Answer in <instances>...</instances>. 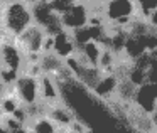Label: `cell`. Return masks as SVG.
<instances>
[{
	"label": "cell",
	"instance_id": "obj_1",
	"mask_svg": "<svg viewBox=\"0 0 157 133\" xmlns=\"http://www.w3.org/2000/svg\"><path fill=\"white\" fill-rule=\"evenodd\" d=\"M98 12L108 31H123L127 34L133 22L142 19L135 0H100Z\"/></svg>",
	"mask_w": 157,
	"mask_h": 133
},
{
	"label": "cell",
	"instance_id": "obj_2",
	"mask_svg": "<svg viewBox=\"0 0 157 133\" xmlns=\"http://www.w3.org/2000/svg\"><path fill=\"white\" fill-rule=\"evenodd\" d=\"M32 24H34V19H32L31 5L27 2L17 0V2L4 5L2 17H0V27L7 37L15 39Z\"/></svg>",
	"mask_w": 157,
	"mask_h": 133
},
{
	"label": "cell",
	"instance_id": "obj_3",
	"mask_svg": "<svg viewBox=\"0 0 157 133\" xmlns=\"http://www.w3.org/2000/svg\"><path fill=\"white\" fill-rule=\"evenodd\" d=\"M25 64L24 54L17 47L14 39H5L0 42V83L12 86Z\"/></svg>",
	"mask_w": 157,
	"mask_h": 133
},
{
	"label": "cell",
	"instance_id": "obj_4",
	"mask_svg": "<svg viewBox=\"0 0 157 133\" xmlns=\"http://www.w3.org/2000/svg\"><path fill=\"white\" fill-rule=\"evenodd\" d=\"M46 31L39 27L37 24H32L25 29L22 34H19L14 39L17 47L24 54L25 62H37L41 54L44 52V42H46Z\"/></svg>",
	"mask_w": 157,
	"mask_h": 133
},
{
	"label": "cell",
	"instance_id": "obj_5",
	"mask_svg": "<svg viewBox=\"0 0 157 133\" xmlns=\"http://www.w3.org/2000/svg\"><path fill=\"white\" fill-rule=\"evenodd\" d=\"M155 103H157V83L144 81L142 84H139L135 88L128 109L137 113V115L150 118L154 108H155Z\"/></svg>",
	"mask_w": 157,
	"mask_h": 133
},
{
	"label": "cell",
	"instance_id": "obj_6",
	"mask_svg": "<svg viewBox=\"0 0 157 133\" xmlns=\"http://www.w3.org/2000/svg\"><path fill=\"white\" fill-rule=\"evenodd\" d=\"M90 19H91V9L86 0H78L73 7H69L64 14L59 15L63 31L68 32H75L90 25Z\"/></svg>",
	"mask_w": 157,
	"mask_h": 133
},
{
	"label": "cell",
	"instance_id": "obj_7",
	"mask_svg": "<svg viewBox=\"0 0 157 133\" xmlns=\"http://www.w3.org/2000/svg\"><path fill=\"white\" fill-rule=\"evenodd\" d=\"M12 89L19 98L21 105L25 108L36 106L39 103V78H36V76L21 72L15 83L12 84Z\"/></svg>",
	"mask_w": 157,
	"mask_h": 133
},
{
	"label": "cell",
	"instance_id": "obj_8",
	"mask_svg": "<svg viewBox=\"0 0 157 133\" xmlns=\"http://www.w3.org/2000/svg\"><path fill=\"white\" fill-rule=\"evenodd\" d=\"M58 101H61L59 84L46 74L39 76V103H42L44 106H51Z\"/></svg>",
	"mask_w": 157,
	"mask_h": 133
},
{
	"label": "cell",
	"instance_id": "obj_9",
	"mask_svg": "<svg viewBox=\"0 0 157 133\" xmlns=\"http://www.w3.org/2000/svg\"><path fill=\"white\" fill-rule=\"evenodd\" d=\"M52 52L58 54L64 61L76 54V44H75V39H73L71 32L61 31L52 35Z\"/></svg>",
	"mask_w": 157,
	"mask_h": 133
},
{
	"label": "cell",
	"instance_id": "obj_10",
	"mask_svg": "<svg viewBox=\"0 0 157 133\" xmlns=\"http://www.w3.org/2000/svg\"><path fill=\"white\" fill-rule=\"evenodd\" d=\"M64 130L46 113L32 116L25 125V133H63Z\"/></svg>",
	"mask_w": 157,
	"mask_h": 133
},
{
	"label": "cell",
	"instance_id": "obj_11",
	"mask_svg": "<svg viewBox=\"0 0 157 133\" xmlns=\"http://www.w3.org/2000/svg\"><path fill=\"white\" fill-rule=\"evenodd\" d=\"M48 2H49V7L52 9V12L61 15V14H64L69 7H73L78 0H48Z\"/></svg>",
	"mask_w": 157,
	"mask_h": 133
},
{
	"label": "cell",
	"instance_id": "obj_12",
	"mask_svg": "<svg viewBox=\"0 0 157 133\" xmlns=\"http://www.w3.org/2000/svg\"><path fill=\"white\" fill-rule=\"evenodd\" d=\"M144 22L147 24V27H149L150 32H157V7L152 9V10L144 17Z\"/></svg>",
	"mask_w": 157,
	"mask_h": 133
},
{
	"label": "cell",
	"instance_id": "obj_13",
	"mask_svg": "<svg viewBox=\"0 0 157 133\" xmlns=\"http://www.w3.org/2000/svg\"><path fill=\"white\" fill-rule=\"evenodd\" d=\"M150 123H152L154 130H157V103H155V108H154L152 115H150Z\"/></svg>",
	"mask_w": 157,
	"mask_h": 133
},
{
	"label": "cell",
	"instance_id": "obj_14",
	"mask_svg": "<svg viewBox=\"0 0 157 133\" xmlns=\"http://www.w3.org/2000/svg\"><path fill=\"white\" fill-rule=\"evenodd\" d=\"M12 2H17V0H0V5H7V4H12Z\"/></svg>",
	"mask_w": 157,
	"mask_h": 133
}]
</instances>
